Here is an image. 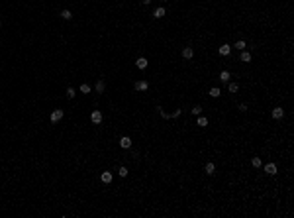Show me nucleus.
<instances>
[{"mask_svg":"<svg viewBox=\"0 0 294 218\" xmlns=\"http://www.w3.org/2000/svg\"><path fill=\"white\" fill-rule=\"evenodd\" d=\"M133 87H135V90H137V92H145V90L149 88V83H147V81H137Z\"/></svg>","mask_w":294,"mask_h":218,"instance_id":"obj_1","label":"nucleus"},{"mask_svg":"<svg viewBox=\"0 0 294 218\" xmlns=\"http://www.w3.org/2000/svg\"><path fill=\"white\" fill-rule=\"evenodd\" d=\"M90 120H92V124H100V122H102V112H100V110H92Z\"/></svg>","mask_w":294,"mask_h":218,"instance_id":"obj_2","label":"nucleus"},{"mask_svg":"<svg viewBox=\"0 0 294 218\" xmlns=\"http://www.w3.org/2000/svg\"><path fill=\"white\" fill-rule=\"evenodd\" d=\"M61 118H63V110L57 108V110H53V112H51V122H53V124H57Z\"/></svg>","mask_w":294,"mask_h":218,"instance_id":"obj_3","label":"nucleus"},{"mask_svg":"<svg viewBox=\"0 0 294 218\" xmlns=\"http://www.w3.org/2000/svg\"><path fill=\"white\" fill-rule=\"evenodd\" d=\"M218 51H220V55H222V57H228V55L231 53V45H228V43L220 45V49H218Z\"/></svg>","mask_w":294,"mask_h":218,"instance_id":"obj_4","label":"nucleus"},{"mask_svg":"<svg viewBox=\"0 0 294 218\" xmlns=\"http://www.w3.org/2000/svg\"><path fill=\"white\" fill-rule=\"evenodd\" d=\"M120 147H124V149H130V147H131V140L128 138V136L120 138Z\"/></svg>","mask_w":294,"mask_h":218,"instance_id":"obj_5","label":"nucleus"},{"mask_svg":"<svg viewBox=\"0 0 294 218\" xmlns=\"http://www.w3.org/2000/svg\"><path fill=\"white\" fill-rule=\"evenodd\" d=\"M276 171H278V169H276V165H274V163H267V165H265V173H267V175H276Z\"/></svg>","mask_w":294,"mask_h":218,"instance_id":"obj_6","label":"nucleus"},{"mask_svg":"<svg viewBox=\"0 0 294 218\" xmlns=\"http://www.w3.org/2000/svg\"><path fill=\"white\" fill-rule=\"evenodd\" d=\"M283 116H284V110L280 108V106H276V108H272V118H274V120H280Z\"/></svg>","mask_w":294,"mask_h":218,"instance_id":"obj_7","label":"nucleus"},{"mask_svg":"<svg viewBox=\"0 0 294 218\" xmlns=\"http://www.w3.org/2000/svg\"><path fill=\"white\" fill-rule=\"evenodd\" d=\"M100 179H102V183H106V185H108V183H112V179H114V177H112V173H110V171H104V173L100 175Z\"/></svg>","mask_w":294,"mask_h":218,"instance_id":"obj_8","label":"nucleus"},{"mask_svg":"<svg viewBox=\"0 0 294 218\" xmlns=\"http://www.w3.org/2000/svg\"><path fill=\"white\" fill-rule=\"evenodd\" d=\"M182 57H185V59H192V57H194V49H192V47H185V49H182Z\"/></svg>","mask_w":294,"mask_h":218,"instance_id":"obj_9","label":"nucleus"},{"mask_svg":"<svg viewBox=\"0 0 294 218\" xmlns=\"http://www.w3.org/2000/svg\"><path fill=\"white\" fill-rule=\"evenodd\" d=\"M147 65H149V63H147L145 57H139V59L135 61V67H137V69H147Z\"/></svg>","mask_w":294,"mask_h":218,"instance_id":"obj_10","label":"nucleus"},{"mask_svg":"<svg viewBox=\"0 0 294 218\" xmlns=\"http://www.w3.org/2000/svg\"><path fill=\"white\" fill-rule=\"evenodd\" d=\"M204 171H206V175H214V173H216V165H214V163H206V165H204Z\"/></svg>","mask_w":294,"mask_h":218,"instance_id":"obj_11","label":"nucleus"},{"mask_svg":"<svg viewBox=\"0 0 294 218\" xmlns=\"http://www.w3.org/2000/svg\"><path fill=\"white\" fill-rule=\"evenodd\" d=\"M229 79H231L229 71H222V73H220V81H222V83H229Z\"/></svg>","mask_w":294,"mask_h":218,"instance_id":"obj_12","label":"nucleus"},{"mask_svg":"<svg viewBox=\"0 0 294 218\" xmlns=\"http://www.w3.org/2000/svg\"><path fill=\"white\" fill-rule=\"evenodd\" d=\"M239 59H241V61H243V63H249V61H251V53H249V51H245V49H243V51H241V57H239Z\"/></svg>","mask_w":294,"mask_h":218,"instance_id":"obj_13","label":"nucleus"},{"mask_svg":"<svg viewBox=\"0 0 294 218\" xmlns=\"http://www.w3.org/2000/svg\"><path fill=\"white\" fill-rule=\"evenodd\" d=\"M220 94H222V90H220L218 87H212V88H210V96H212V98H220Z\"/></svg>","mask_w":294,"mask_h":218,"instance_id":"obj_14","label":"nucleus"},{"mask_svg":"<svg viewBox=\"0 0 294 218\" xmlns=\"http://www.w3.org/2000/svg\"><path fill=\"white\" fill-rule=\"evenodd\" d=\"M153 16L159 20V18H163L165 16V8H155V12H153Z\"/></svg>","mask_w":294,"mask_h":218,"instance_id":"obj_15","label":"nucleus"},{"mask_svg":"<svg viewBox=\"0 0 294 218\" xmlns=\"http://www.w3.org/2000/svg\"><path fill=\"white\" fill-rule=\"evenodd\" d=\"M251 165H253L255 169H259V167H261V165H263V161H261V159H259V157H253V159H251Z\"/></svg>","mask_w":294,"mask_h":218,"instance_id":"obj_16","label":"nucleus"},{"mask_svg":"<svg viewBox=\"0 0 294 218\" xmlns=\"http://www.w3.org/2000/svg\"><path fill=\"white\" fill-rule=\"evenodd\" d=\"M196 122H198V126H202V128L208 126V118H206V116H198V120H196Z\"/></svg>","mask_w":294,"mask_h":218,"instance_id":"obj_17","label":"nucleus"},{"mask_svg":"<svg viewBox=\"0 0 294 218\" xmlns=\"http://www.w3.org/2000/svg\"><path fill=\"white\" fill-rule=\"evenodd\" d=\"M233 47H235V49H239V51H243L247 45H245V41H243V39H239V41H235V45H233Z\"/></svg>","mask_w":294,"mask_h":218,"instance_id":"obj_18","label":"nucleus"},{"mask_svg":"<svg viewBox=\"0 0 294 218\" xmlns=\"http://www.w3.org/2000/svg\"><path fill=\"white\" fill-rule=\"evenodd\" d=\"M94 88H96V92H104V88H106V85H104V81H98V83H96V87H94Z\"/></svg>","mask_w":294,"mask_h":218,"instance_id":"obj_19","label":"nucleus"},{"mask_svg":"<svg viewBox=\"0 0 294 218\" xmlns=\"http://www.w3.org/2000/svg\"><path fill=\"white\" fill-rule=\"evenodd\" d=\"M90 90H92V88H90V85H88V83H82V85H80V92H84V94H88Z\"/></svg>","mask_w":294,"mask_h":218,"instance_id":"obj_20","label":"nucleus"},{"mask_svg":"<svg viewBox=\"0 0 294 218\" xmlns=\"http://www.w3.org/2000/svg\"><path fill=\"white\" fill-rule=\"evenodd\" d=\"M228 88H229V92H237V90H239V85H237V83H229Z\"/></svg>","mask_w":294,"mask_h":218,"instance_id":"obj_21","label":"nucleus"},{"mask_svg":"<svg viewBox=\"0 0 294 218\" xmlns=\"http://www.w3.org/2000/svg\"><path fill=\"white\" fill-rule=\"evenodd\" d=\"M75 96H76V90L73 87H69L67 88V98H75Z\"/></svg>","mask_w":294,"mask_h":218,"instance_id":"obj_22","label":"nucleus"},{"mask_svg":"<svg viewBox=\"0 0 294 218\" xmlns=\"http://www.w3.org/2000/svg\"><path fill=\"white\" fill-rule=\"evenodd\" d=\"M61 16H63V20H71V18H73L71 10H63V12H61Z\"/></svg>","mask_w":294,"mask_h":218,"instance_id":"obj_23","label":"nucleus"},{"mask_svg":"<svg viewBox=\"0 0 294 218\" xmlns=\"http://www.w3.org/2000/svg\"><path fill=\"white\" fill-rule=\"evenodd\" d=\"M192 114H194V116H200V114H202V106H200V104H196L194 108H192Z\"/></svg>","mask_w":294,"mask_h":218,"instance_id":"obj_24","label":"nucleus"},{"mask_svg":"<svg viewBox=\"0 0 294 218\" xmlns=\"http://www.w3.org/2000/svg\"><path fill=\"white\" fill-rule=\"evenodd\" d=\"M118 173H120V177H126V175H128V169H126V167H120Z\"/></svg>","mask_w":294,"mask_h":218,"instance_id":"obj_25","label":"nucleus"},{"mask_svg":"<svg viewBox=\"0 0 294 218\" xmlns=\"http://www.w3.org/2000/svg\"><path fill=\"white\" fill-rule=\"evenodd\" d=\"M237 108H239L241 112H245V110H247V104H243V102H241V104H239V106H237Z\"/></svg>","mask_w":294,"mask_h":218,"instance_id":"obj_26","label":"nucleus"},{"mask_svg":"<svg viewBox=\"0 0 294 218\" xmlns=\"http://www.w3.org/2000/svg\"><path fill=\"white\" fill-rule=\"evenodd\" d=\"M143 4H151V0H143Z\"/></svg>","mask_w":294,"mask_h":218,"instance_id":"obj_27","label":"nucleus"},{"mask_svg":"<svg viewBox=\"0 0 294 218\" xmlns=\"http://www.w3.org/2000/svg\"><path fill=\"white\" fill-rule=\"evenodd\" d=\"M0 26H2V20H0Z\"/></svg>","mask_w":294,"mask_h":218,"instance_id":"obj_28","label":"nucleus"}]
</instances>
